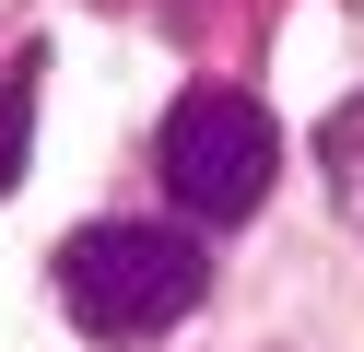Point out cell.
<instances>
[{"label":"cell","instance_id":"obj_1","mask_svg":"<svg viewBox=\"0 0 364 352\" xmlns=\"http://www.w3.org/2000/svg\"><path fill=\"white\" fill-rule=\"evenodd\" d=\"M48 282H59V317H71L82 341L129 352V341H165L176 317H200V294H212V235L118 211V223L59 235V270Z\"/></svg>","mask_w":364,"mask_h":352},{"label":"cell","instance_id":"obj_2","mask_svg":"<svg viewBox=\"0 0 364 352\" xmlns=\"http://www.w3.org/2000/svg\"><path fill=\"white\" fill-rule=\"evenodd\" d=\"M153 176H165V200H176L188 235H223V223H247V211L270 200V176H282V117H270L247 82H188L165 106V129H153Z\"/></svg>","mask_w":364,"mask_h":352},{"label":"cell","instance_id":"obj_3","mask_svg":"<svg viewBox=\"0 0 364 352\" xmlns=\"http://www.w3.org/2000/svg\"><path fill=\"white\" fill-rule=\"evenodd\" d=\"M317 176H329V200H341V211L364 223V94L317 117Z\"/></svg>","mask_w":364,"mask_h":352},{"label":"cell","instance_id":"obj_4","mask_svg":"<svg viewBox=\"0 0 364 352\" xmlns=\"http://www.w3.org/2000/svg\"><path fill=\"white\" fill-rule=\"evenodd\" d=\"M24 141H36V47L0 70V188H24Z\"/></svg>","mask_w":364,"mask_h":352}]
</instances>
